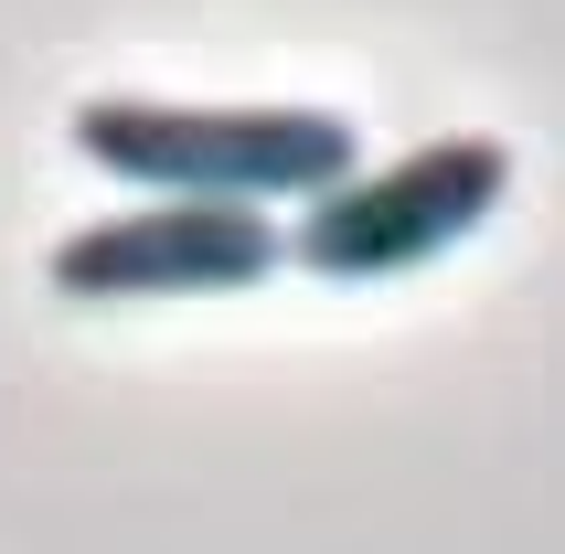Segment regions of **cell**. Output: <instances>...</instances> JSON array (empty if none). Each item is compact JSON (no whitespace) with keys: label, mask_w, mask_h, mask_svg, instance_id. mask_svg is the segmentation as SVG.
Listing matches in <instances>:
<instances>
[{"label":"cell","mask_w":565,"mask_h":554,"mask_svg":"<svg viewBox=\"0 0 565 554\" xmlns=\"http://www.w3.org/2000/svg\"><path fill=\"white\" fill-rule=\"evenodd\" d=\"M502 192H512V139L459 128V139L395 160V171H363V182L320 192L310 214L288 224V256L310 277H395V267L448 256L470 224H491Z\"/></svg>","instance_id":"obj_2"},{"label":"cell","mask_w":565,"mask_h":554,"mask_svg":"<svg viewBox=\"0 0 565 554\" xmlns=\"http://www.w3.org/2000/svg\"><path fill=\"white\" fill-rule=\"evenodd\" d=\"M75 150L160 203H320L352 182V118L331 107H160V96H86Z\"/></svg>","instance_id":"obj_1"},{"label":"cell","mask_w":565,"mask_h":554,"mask_svg":"<svg viewBox=\"0 0 565 554\" xmlns=\"http://www.w3.org/2000/svg\"><path fill=\"white\" fill-rule=\"evenodd\" d=\"M288 256V224L246 203H139V214L75 224L54 246L64 299H171V288H256Z\"/></svg>","instance_id":"obj_3"}]
</instances>
